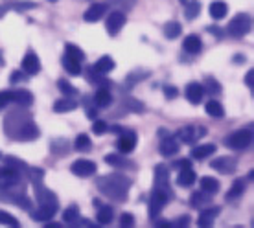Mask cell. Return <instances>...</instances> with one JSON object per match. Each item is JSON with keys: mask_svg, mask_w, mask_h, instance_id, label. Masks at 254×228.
Wrapping results in <instances>:
<instances>
[{"mask_svg": "<svg viewBox=\"0 0 254 228\" xmlns=\"http://www.w3.org/2000/svg\"><path fill=\"white\" fill-rule=\"evenodd\" d=\"M96 188L100 193L113 201H126L129 195L131 180L126 175H103L96 180Z\"/></svg>", "mask_w": 254, "mask_h": 228, "instance_id": "cell-1", "label": "cell"}, {"mask_svg": "<svg viewBox=\"0 0 254 228\" xmlns=\"http://www.w3.org/2000/svg\"><path fill=\"white\" fill-rule=\"evenodd\" d=\"M253 28V19L249 13H238L230 19L229 26H227V32H229L230 37L234 39H242L245 37Z\"/></svg>", "mask_w": 254, "mask_h": 228, "instance_id": "cell-2", "label": "cell"}, {"mask_svg": "<svg viewBox=\"0 0 254 228\" xmlns=\"http://www.w3.org/2000/svg\"><path fill=\"white\" fill-rule=\"evenodd\" d=\"M227 147L230 149H236V151H242V149H247L251 144H253V131L251 129H240L225 140Z\"/></svg>", "mask_w": 254, "mask_h": 228, "instance_id": "cell-3", "label": "cell"}, {"mask_svg": "<svg viewBox=\"0 0 254 228\" xmlns=\"http://www.w3.org/2000/svg\"><path fill=\"white\" fill-rule=\"evenodd\" d=\"M155 190L162 191L170 199H173V193L170 190V171H168V166L159 164L155 168Z\"/></svg>", "mask_w": 254, "mask_h": 228, "instance_id": "cell-4", "label": "cell"}, {"mask_svg": "<svg viewBox=\"0 0 254 228\" xmlns=\"http://www.w3.org/2000/svg\"><path fill=\"white\" fill-rule=\"evenodd\" d=\"M170 201V197L162 193V191H157L153 190V193L149 195V204H147V210H149V217H151L153 221H157L160 216V212L164 210L166 203Z\"/></svg>", "mask_w": 254, "mask_h": 228, "instance_id": "cell-5", "label": "cell"}, {"mask_svg": "<svg viewBox=\"0 0 254 228\" xmlns=\"http://www.w3.org/2000/svg\"><path fill=\"white\" fill-rule=\"evenodd\" d=\"M22 173L13 170L9 166L0 168V188H13V186H20L22 184Z\"/></svg>", "mask_w": 254, "mask_h": 228, "instance_id": "cell-6", "label": "cell"}, {"mask_svg": "<svg viewBox=\"0 0 254 228\" xmlns=\"http://www.w3.org/2000/svg\"><path fill=\"white\" fill-rule=\"evenodd\" d=\"M32 120L28 114H22V111H15V113L7 114L6 120H4V129H6V134L7 136H15V133H17V129H19L24 121Z\"/></svg>", "mask_w": 254, "mask_h": 228, "instance_id": "cell-7", "label": "cell"}, {"mask_svg": "<svg viewBox=\"0 0 254 228\" xmlns=\"http://www.w3.org/2000/svg\"><path fill=\"white\" fill-rule=\"evenodd\" d=\"M39 136H41L39 127L33 123V120H28L17 129V133H15L13 138L19 140V142H33V140H37Z\"/></svg>", "mask_w": 254, "mask_h": 228, "instance_id": "cell-8", "label": "cell"}, {"mask_svg": "<svg viewBox=\"0 0 254 228\" xmlns=\"http://www.w3.org/2000/svg\"><path fill=\"white\" fill-rule=\"evenodd\" d=\"M126 13L120 11V9H116V11L109 13L107 20H105V28H107V33L109 35H118V33L122 32V28H124V24H126Z\"/></svg>", "mask_w": 254, "mask_h": 228, "instance_id": "cell-9", "label": "cell"}, {"mask_svg": "<svg viewBox=\"0 0 254 228\" xmlns=\"http://www.w3.org/2000/svg\"><path fill=\"white\" fill-rule=\"evenodd\" d=\"M96 170H98V166L92 162V160H85V159H79L76 162H72L70 166V171L76 175V177H81V178H87L90 175H94Z\"/></svg>", "mask_w": 254, "mask_h": 228, "instance_id": "cell-10", "label": "cell"}, {"mask_svg": "<svg viewBox=\"0 0 254 228\" xmlns=\"http://www.w3.org/2000/svg\"><path fill=\"white\" fill-rule=\"evenodd\" d=\"M136 142H138V136H136V133H134V131H124V133L120 134L118 142H116V146H118V151H120V153H126V155H129V153L134 151Z\"/></svg>", "mask_w": 254, "mask_h": 228, "instance_id": "cell-11", "label": "cell"}, {"mask_svg": "<svg viewBox=\"0 0 254 228\" xmlns=\"http://www.w3.org/2000/svg\"><path fill=\"white\" fill-rule=\"evenodd\" d=\"M203 136H206V129H204V127L188 125V127H183V129L179 131L181 142H186V144H193V142H197V140L203 138Z\"/></svg>", "mask_w": 254, "mask_h": 228, "instance_id": "cell-12", "label": "cell"}, {"mask_svg": "<svg viewBox=\"0 0 254 228\" xmlns=\"http://www.w3.org/2000/svg\"><path fill=\"white\" fill-rule=\"evenodd\" d=\"M58 210H59V204H39V208L35 212H32L33 221H39V223L50 221L58 214Z\"/></svg>", "mask_w": 254, "mask_h": 228, "instance_id": "cell-13", "label": "cell"}, {"mask_svg": "<svg viewBox=\"0 0 254 228\" xmlns=\"http://www.w3.org/2000/svg\"><path fill=\"white\" fill-rule=\"evenodd\" d=\"M185 94H186V100H188L191 105H199L201 100H203V96H204V87L201 85V83L191 81V83L186 85Z\"/></svg>", "mask_w": 254, "mask_h": 228, "instance_id": "cell-14", "label": "cell"}, {"mask_svg": "<svg viewBox=\"0 0 254 228\" xmlns=\"http://www.w3.org/2000/svg\"><path fill=\"white\" fill-rule=\"evenodd\" d=\"M107 11H109L107 4H103V2H96V4H92L87 11L83 13V19L87 20V22H98L100 19H103V15H105Z\"/></svg>", "mask_w": 254, "mask_h": 228, "instance_id": "cell-15", "label": "cell"}, {"mask_svg": "<svg viewBox=\"0 0 254 228\" xmlns=\"http://www.w3.org/2000/svg\"><path fill=\"white\" fill-rule=\"evenodd\" d=\"M22 70H24L28 76H35V74L41 72V61H39V57L33 52H28L22 57Z\"/></svg>", "mask_w": 254, "mask_h": 228, "instance_id": "cell-16", "label": "cell"}, {"mask_svg": "<svg viewBox=\"0 0 254 228\" xmlns=\"http://www.w3.org/2000/svg\"><path fill=\"white\" fill-rule=\"evenodd\" d=\"M210 168L223 173V175H230L236 171V160L230 159V157H221V159L210 162Z\"/></svg>", "mask_w": 254, "mask_h": 228, "instance_id": "cell-17", "label": "cell"}, {"mask_svg": "<svg viewBox=\"0 0 254 228\" xmlns=\"http://www.w3.org/2000/svg\"><path fill=\"white\" fill-rule=\"evenodd\" d=\"M179 149H181V146H179L177 138H173V136L162 138V142H160V146H159V151L162 157H173V155L179 153Z\"/></svg>", "mask_w": 254, "mask_h": 228, "instance_id": "cell-18", "label": "cell"}, {"mask_svg": "<svg viewBox=\"0 0 254 228\" xmlns=\"http://www.w3.org/2000/svg\"><path fill=\"white\" fill-rule=\"evenodd\" d=\"M214 153H216V146H214V144H203V146L193 147L190 153V157L195 160H204V159H208V157H212Z\"/></svg>", "mask_w": 254, "mask_h": 228, "instance_id": "cell-19", "label": "cell"}, {"mask_svg": "<svg viewBox=\"0 0 254 228\" xmlns=\"http://www.w3.org/2000/svg\"><path fill=\"white\" fill-rule=\"evenodd\" d=\"M219 208H206V210H201V214H199V219H197V225L199 227H212V223L216 221V217L219 216Z\"/></svg>", "mask_w": 254, "mask_h": 228, "instance_id": "cell-20", "label": "cell"}, {"mask_svg": "<svg viewBox=\"0 0 254 228\" xmlns=\"http://www.w3.org/2000/svg\"><path fill=\"white\" fill-rule=\"evenodd\" d=\"M92 66H94L96 72H100V74H103V76H105V74H109V72H113V70H115L116 63H115V59H113L111 56H103V57H100V59H98Z\"/></svg>", "mask_w": 254, "mask_h": 228, "instance_id": "cell-21", "label": "cell"}, {"mask_svg": "<svg viewBox=\"0 0 254 228\" xmlns=\"http://www.w3.org/2000/svg\"><path fill=\"white\" fill-rule=\"evenodd\" d=\"M113 217H115L113 206H109V204H100L98 206V214H96L98 225H109V223H113Z\"/></svg>", "mask_w": 254, "mask_h": 228, "instance_id": "cell-22", "label": "cell"}, {"mask_svg": "<svg viewBox=\"0 0 254 228\" xmlns=\"http://www.w3.org/2000/svg\"><path fill=\"white\" fill-rule=\"evenodd\" d=\"M13 102L17 103V105H20V107H30L33 103V94L26 89L13 90Z\"/></svg>", "mask_w": 254, "mask_h": 228, "instance_id": "cell-23", "label": "cell"}, {"mask_svg": "<svg viewBox=\"0 0 254 228\" xmlns=\"http://www.w3.org/2000/svg\"><path fill=\"white\" fill-rule=\"evenodd\" d=\"M183 48L188 54L195 56V54H199V52L203 50V41H201V37H197V35H188L185 39V43H183Z\"/></svg>", "mask_w": 254, "mask_h": 228, "instance_id": "cell-24", "label": "cell"}, {"mask_svg": "<svg viewBox=\"0 0 254 228\" xmlns=\"http://www.w3.org/2000/svg\"><path fill=\"white\" fill-rule=\"evenodd\" d=\"M195 171L191 170V168H185V170H179V175H177V184L179 186H183V188H188L191 184L195 182Z\"/></svg>", "mask_w": 254, "mask_h": 228, "instance_id": "cell-25", "label": "cell"}, {"mask_svg": "<svg viewBox=\"0 0 254 228\" xmlns=\"http://www.w3.org/2000/svg\"><path fill=\"white\" fill-rule=\"evenodd\" d=\"M61 63H63L64 70L68 72L70 76H79V74H81V61H77V59L64 54L63 59H61Z\"/></svg>", "mask_w": 254, "mask_h": 228, "instance_id": "cell-26", "label": "cell"}, {"mask_svg": "<svg viewBox=\"0 0 254 228\" xmlns=\"http://www.w3.org/2000/svg\"><path fill=\"white\" fill-rule=\"evenodd\" d=\"M113 103V94L109 92L107 87H103V89H100L98 92L94 94V105L96 107H100V109H105L109 107Z\"/></svg>", "mask_w": 254, "mask_h": 228, "instance_id": "cell-27", "label": "cell"}, {"mask_svg": "<svg viewBox=\"0 0 254 228\" xmlns=\"http://www.w3.org/2000/svg\"><path fill=\"white\" fill-rule=\"evenodd\" d=\"M227 13H229V6L221 2V0H216V2H212L210 4V17L216 20H221L227 17Z\"/></svg>", "mask_w": 254, "mask_h": 228, "instance_id": "cell-28", "label": "cell"}, {"mask_svg": "<svg viewBox=\"0 0 254 228\" xmlns=\"http://www.w3.org/2000/svg\"><path fill=\"white\" fill-rule=\"evenodd\" d=\"M212 203V195L206 193V191H195L193 195L190 197V206L191 208H201L204 204H210Z\"/></svg>", "mask_w": 254, "mask_h": 228, "instance_id": "cell-29", "label": "cell"}, {"mask_svg": "<svg viewBox=\"0 0 254 228\" xmlns=\"http://www.w3.org/2000/svg\"><path fill=\"white\" fill-rule=\"evenodd\" d=\"M204 111H206V114H208V116L216 118V120H221L223 116H225V109H223L221 103L216 102V100H210V102H206V105H204Z\"/></svg>", "mask_w": 254, "mask_h": 228, "instance_id": "cell-30", "label": "cell"}, {"mask_svg": "<svg viewBox=\"0 0 254 228\" xmlns=\"http://www.w3.org/2000/svg\"><path fill=\"white\" fill-rule=\"evenodd\" d=\"M105 162H107L109 166H113V168H118V170L131 168V162L124 159L122 155H116V153H109L107 157H105Z\"/></svg>", "mask_w": 254, "mask_h": 228, "instance_id": "cell-31", "label": "cell"}, {"mask_svg": "<svg viewBox=\"0 0 254 228\" xmlns=\"http://www.w3.org/2000/svg\"><path fill=\"white\" fill-rule=\"evenodd\" d=\"M245 188H247V182H245L243 178H236L230 191L227 193V199H229V201H234L238 197H242L243 193H245Z\"/></svg>", "mask_w": 254, "mask_h": 228, "instance_id": "cell-32", "label": "cell"}, {"mask_svg": "<svg viewBox=\"0 0 254 228\" xmlns=\"http://www.w3.org/2000/svg\"><path fill=\"white\" fill-rule=\"evenodd\" d=\"M77 102L70 100V98H63V100H58L54 103V111L56 113H70V111H76Z\"/></svg>", "mask_w": 254, "mask_h": 228, "instance_id": "cell-33", "label": "cell"}, {"mask_svg": "<svg viewBox=\"0 0 254 228\" xmlns=\"http://www.w3.org/2000/svg\"><path fill=\"white\" fill-rule=\"evenodd\" d=\"M74 147H76V151L79 153H89L92 149V142H90L89 134H77L76 136V142H74Z\"/></svg>", "mask_w": 254, "mask_h": 228, "instance_id": "cell-34", "label": "cell"}, {"mask_svg": "<svg viewBox=\"0 0 254 228\" xmlns=\"http://www.w3.org/2000/svg\"><path fill=\"white\" fill-rule=\"evenodd\" d=\"M219 188H221V184H219V180H216V178H212V177L201 178V190L206 191V193H210V195L217 193Z\"/></svg>", "mask_w": 254, "mask_h": 228, "instance_id": "cell-35", "label": "cell"}, {"mask_svg": "<svg viewBox=\"0 0 254 228\" xmlns=\"http://www.w3.org/2000/svg\"><path fill=\"white\" fill-rule=\"evenodd\" d=\"M85 74H87V79H89L90 83H94V85H102V87H109V85H111V83H109V79H105V77H103V74L96 72L94 66H89Z\"/></svg>", "mask_w": 254, "mask_h": 228, "instance_id": "cell-36", "label": "cell"}, {"mask_svg": "<svg viewBox=\"0 0 254 228\" xmlns=\"http://www.w3.org/2000/svg\"><path fill=\"white\" fill-rule=\"evenodd\" d=\"M6 166H9V168L17 170L19 173H22V175H26V177H28V170H30V166L24 164V162H22V160H19L17 157H6Z\"/></svg>", "mask_w": 254, "mask_h": 228, "instance_id": "cell-37", "label": "cell"}, {"mask_svg": "<svg viewBox=\"0 0 254 228\" xmlns=\"http://www.w3.org/2000/svg\"><path fill=\"white\" fill-rule=\"evenodd\" d=\"M181 32H183V28H181V24H179V22H175V20L166 22V26H164L166 39H177L179 35H181Z\"/></svg>", "mask_w": 254, "mask_h": 228, "instance_id": "cell-38", "label": "cell"}, {"mask_svg": "<svg viewBox=\"0 0 254 228\" xmlns=\"http://www.w3.org/2000/svg\"><path fill=\"white\" fill-rule=\"evenodd\" d=\"M186 9H185V17L186 20H193L201 13V4L197 2V0H191V2H186L185 4Z\"/></svg>", "mask_w": 254, "mask_h": 228, "instance_id": "cell-39", "label": "cell"}, {"mask_svg": "<svg viewBox=\"0 0 254 228\" xmlns=\"http://www.w3.org/2000/svg\"><path fill=\"white\" fill-rule=\"evenodd\" d=\"M63 219H64V223H66V225H70V227H72V225L79 219V208H77L76 204H72V206H68V208L64 210Z\"/></svg>", "mask_w": 254, "mask_h": 228, "instance_id": "cell-40", "label": "cell"}, {"mask_svg": "<svg viewBox=\"0 0 254 228\" xmlns=\"http://www.w3.org/2000/svg\"><path fill=\"white\" fill-rule=\"evenodd\" d=\"M7 7H13L15 11H26V9H33V7H37V4L35 2H26V0H11L9 4H7Z\"/></svg>", "mask_w": 254, "mask_h": 228, "instance_id": "cell-41", "label": "cell"}, {"mask_svg": "<svg viewBox=\"0 0 254 228\" xmlns=\"http://www.w3.org/2000/svg\"><path fill=\"white\" fill-rule=\"evenodd\" d=\"M203 87H206V92L212 96H219L221 94V85H219V81H216L214 77H206L203 83Z\"/></svg>", "mask_w": 254, "mask_h": 228, "instance_id": "cell-42", "label": "cell"}, {"mask_svg": "<svg viewBox=\"0 0 254 228\" xmlns=\"http://www.w3.org/2000/svg\"><path fill=\"white\" fill-rule=\"evenodd\" d=\"M52 151L58 153V155H64V153L68 151V140L54 138L52 140Z\"/></svg>", "mask_w": 254, "mask_h": 228, "instance_id": "cell-43", "label": "cell"}, {"mask_svg": "<svg viewBox=\"0 0 254 228\" xmlns=\"http://www.w3.org/2000/svg\"><path fill=\"white\" fill-rule=\"evenodd\" d=\"M58 87L64 96H76L77 94L76 87H74L72 83H68V79H64V77H61V79L58 81Z\"/></svg>", "mask_w": 254, "mask_h": 228, "instance_id": "cell-44", "label": "cell"}, {"mask_svg": "<svg viewBox=\"0 0 254 228\" xmlns=\"http://www.w3.org/2000/svg\"><path fill=\"white\" fill-rule=\"evenodd\" d=\"M0 225H6V227H19V219L15 216H11L9 212L0 210Z\"/></svg>", "mask_w": 254, "mask_h": 228, "instance_id": "cell-45", "label": "cell"}, {"mask_svg": "<svg viewBox=\"0 0 254 228\" xmlns=\"http://www.w3.org/2000/svg\"><path fill=\"white\" fill-rule=\"evenodd\" d=\"M64 54L70 57H74V59H77V61H83L85 59V54H83L81 48H77L76 45H66L64 46Z\"/></svg>", "mask_w": 254, "mask_h": 228, "instance_id": "cell-46", "label": "cell"}, {"mask_svg": "<svg viewBox=\"0 0 254 228\" xmlns=\"http://www.w3.org/2000/svg\"><path fill=\"white\" fill-rule=\"evenodd\" d=\"M13 103V90H2L0 92V111Z\"/></svg>", "mask_w": 254, "mask_h": 228, "instance_id": "cell-47", "label": "cell"}, {"mask_svg": "<svg viewBox=\"0 0 254 228\" xmlns=\"http://www.w3.org/2000/svg\"><path fill=\"white\" fill-rule=\"evenodd\" d=\"M107 131H109V125L103 120H96L94 121V125H92V133H94V134L102 136V134H105Z\"/></svg>", "mask_w": 254, "mask_h": 228, "instance_id": "cell-48", "label": "cell"}, {"mask_svg": "<svg viewBox=\"0 0 254 228\" xmlns=\"http://www.w3.org/2000/svg\"><path fill=\"white\" fill-rule=\"evenodd\" d=\"M120 225L122 227H133L134 225V216L133 214H129V212H124L120 217Z\"/></svg>", "mask_w": 254, "mask_h": 228, "instance_id": "cell-49", "label": "cell"}, {"mask_svg": "<svg viewBox=\"0 0 254 228\" xmlns=\"http://www.w3.org/2000/svg\"><path fill=\"white\" fill-rule=\"evenodd\" d=\"M126 107L134 111V113H142L144 111V105L140 102H136V100H126Z\"/></svg>", "mask_w": 254, "mask_h": 228, "instance_id": "cell-50", "label": "cell"}, {"mask_svg": "<svg viewBox=\"0 0 254 228\" xmlns=\"http://www.w3.org/2000/svg\"><path fill=\"white\" fill-rule=\"evenodd\" d=\"M179 90L177 87H173V85H166L164 87V96L168 98V100H173V98H177Z\"/></svg>", "mask_w": 254, "mask_h": 228, "instance_id": "cell-51", "label": "cell"}, {"mask_svg": "<svg viewBox=\"0 0 254 228\" xmlns=\"http://www.w3.org/2000/svg\"><path fill=\"white\" fill-rule=\"evenodd\" d=\"M190 225V216H181L177 219V221L173 223V227H177V228H185Z\"/></svg>", "mask_w": 254, "mask_h": 228, "instance_id": "cell-52", "label": "cell"}, {"mask_svg": "<svg viewBox=\"0 0 254 228\" xmlns=\"http://www.w3.org/2000/svg\"><path fill=\"white\" fill-rule=\"evenodd\" d=\"M149 76V72H144V74H131V76L127 77V83L129 85H133L134 81H140V79H146Z\"/></svg>", "mask_w": 254, "mask_h": 228, "instance_id": "cell-53", "label": "cell"}, {"mask_svg": "<svg viewBox=\"0 0 254 228\" xmlns=\"http://www.w3.org/2000/svg\"><path fill=\"white\" fill-rule=\"evenodd\" d=\"M111 2H115L116 6H122V7H133L136 4V0H111Z\"/></svg>", "mask_w": 254, "mask_h": 228, "instance_id": "cell-54", "label": "cell"}, {"mask_svg": "<svg viewBox=\"0 0 254 228\" xmlns=\"http://www.w3.org/2000/svg\"><path fill=\"white\" fill-rule=\"evenodd\" d=\"M28 77L24 76V72H13L11 74V83L15 85V83H19V81H26Z\"/></svg>", "mask_w": 254, "mask_h": 228, "instance_id": "cell-55", "label": "cell"}, {"mask_svg": "<svg viewBox=\"0 0 254 228\" xmlns=\"http://www.w3.org/2000/svg\"><path fill=\"white\" fill-rule=\"evenodd\" d=\"M173 168H175V170H185V168H191V160H186V159L179 160V162H175V164H173Z\"/></svg>", "mask_w": 254, "mask_h": 228, "instance_id": "cell-56", "label": "cell"}, {"mask_svg": "<svg viewBox=\"0 0 254 228\" xmlns=\"http://www.w3.org/2000/svg\"><path fill=\"white\" fill-rule=\"evenodd\" d=\"M253 79H254V70H249L247 77H245V81H247V87H253Z\"/></svg>", "mask_w": 254, "mask_h": 228, "instance_id": "cell-57", "label": "cell"}, {"mask_svg": "<svg viewBox=\"0 0 254 228\" xmlns=\"http://www.w3.org/2000/svg\"><path fill=\"white\" fill-rule=\"evenodd\" d=\"M7 9H9L7 4H0V19H4V15L7 13Z\"/></svg>", "mask_w": 254, "mask_h": 228, "instance_id": "cell-58", "label": "cell"}, {"mask_svg": "<svg viewBox=\"0 0 254 228\" xmlns=\"http://www.w3.org/2000/svg\"><path fill=\"white\" fill-rule=\"evenodd\" d=\"M208 32L214 33V35H217V37H221V32L217 30V26H208Z\"/></svg>", "mask_w": 254, "mask_h": 228, "instance_id": "cell-59", "label": "cell"}, {"mask_svg": "<svg viewBox=\"0 0 254 228\" xmlns=\"http://www.w3.org/2000/svg\"><path fill=\"white\" fill-rule=\"evenodd\" d=\"M59 227H61L59 223H48V225H46V228H59Z\"/></svg>", "mask_w": 254, "mask_h": 228, "instance_id": "cell-60", "label": "cell"}, {"mask_svg": "<svg viewBox=\"0 0 254 228\" xmlns=\"http://www.w3.org/2000/svg\"><path fill=\"white\" fill-rule=\"evenodd\" d=\"M4 63H6V61H4V56H2V52H0V66H4Z\"/></svg>", "mask_w": 254, "mask_h": 228, "instance_id": "cell-61", "label": "cell"}, {"mask_svg": "<svg viewBox=\"0 0 254 228\" xmlns=\"http://www.w3.org/2000/svg\"><path fill=\"white\" fill-rule=\"evenodd\" d=\"M179 2H181V4H186V2H188V0H179Z\"/></svg>", "mask_w": 254, "mask_h": 228, "instance_id": "cell-62", "label": "cell"}, {"mask_svg": "<svg viewBox=\"0 0 254 228\" xmlns=\"http://www.w3.org/2000/svg\"><path fill=\"white\" fill-rule=\"evenodd\" d=\"M50 2H56V0H50Z\"/></svg>", "mask_w": 254, "mask_h": 228, "instance_id": "cell-63", "label": "cell"}, {"mask_svg": "<svg viewBox=\"0 0 254 228\" xmlns=\"http://www.w3.org/2000/svg\"><path fill=\"white\" fill-rule=\"evenodd\" d=\"M0 157H2V155H0Z\"/></svg>", "mask_w": 254, "mask_h": 228, "instance_id": "cell-64", "label": "cell"}]
</instances>
